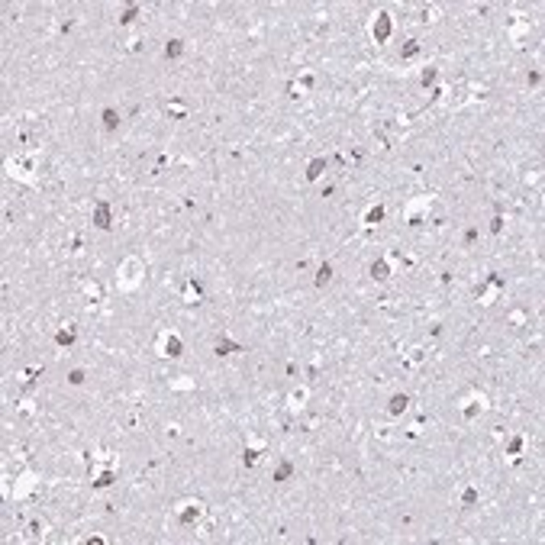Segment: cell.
<instances>
[{"label":"cell","instance_id":"obj_16","mask_svg":"<svg viewBox=\"0 0 545 545\" xmlns=\"http://www.w3.org/2000/svg\"><path fill=\"white\" fill-rule=\"evenodd\" d=\"M233 352H242V345L229 342V339H220V342H216V355H233Z\"/></svg>","mask_w":545,"mask_h":545},{"label":"cell","instance_id":"obj_15","mask_svg":"<svg viewBox=\"0 0 545 545\" xmlns=\"http://www.w3.org/2000/svg\"><path fill=\"white\" fill-rule=\"evenodd\" d=\"M117 126H120V113L113 110V107H107V110H104V129H110V133H113Z\"/></svg>","mask_w":545,"mask_h":545},{"label":"cell","instance_id":"obj_28","mask_svg":"<svg viewBox=\"0 0 545 545\" xmlns=\"http://www.w3.org/2000/svg\"><path fill=\"white\" fill-rule=\"evenodd\" d=\"M68 381H71V384H84V371H71V378H68Z\"/></svg>","mask_w":545,"mask_h":545},{"label":"cell","instance_id":"obj_10","mask_svg":"<svg viewBox=\"0 0 545 545\" xmlns=\"http://www.w3.org/2000/svg\"><path fill=\"white\" fill-rule=\"evenodd\" d=\"M371 277H374V281H387V277H391V265H387L384 258H381V262H374L371 265Z\"/></svg>","mask_w":545,"mask_h":545},{"label":"cell","instance_id":"obj_4","mask_svg":"<svg viewBox=\"0 0 545 545\" xmlns=\"http://www.w3.org/2000/svg\"><path fill=\"white\" fill-rule=\"evenodd\" d=\"M32 168H36V161L23 158V155L10 161V174H13V178H19V181H32Z\"/></svg>","mask_w":545,"mask_h":545},{"label":"cell","instance_id":"obj_19","mask_svg":"<svg viewBox=\"0 0 545 545\" xmlns=\"http://www.w3.org/2000/svg\"><path fill=\"white\" fill-rule=\"evenodd\" d=\"M184 297H187V303H197V300H200V284L190 281V284H187V290H184Z\"/></svg>","mask_w":545,"mask_h":545},{"label":"cell","instance_id":"obj_7","mask_svg":"<svg viewBox=\"0 0 545 545\" xmlns=\"http://www.w3.org/2000/svg\"><path fill=\"white\" fill-rule=\"evenodd\" d=\"M203 513V503H184V507L178 510V520L184 523V526H190V523H197Z\"/></svg>","mask_w":545,"mask_h":545},{"label":"cell","instance_id":"obj_14","mask_svg":"<svg viewBox=\"0 0 545 545\" xmlns=\"http://www.w3.org/2000/svg\"><path fill=\"white\" fill-rule=\"evenodd\" d=\"M481 410H484V400H478V397H474V400H468V407H461V413H465L468 419H474Z\"/></svg>","mask_w":545,"mask_h":545},{"label":"cell","instance_id":"obj_20","mask_svg":"<svg viewBox=\"0 0 545 545\" xmlns=\"http://www.w3.org/2000/svg\"><path fill=\"white\" fill-rule=\"evenodd\" d=\"M258 458H262V448H245V455H242V461H245V465H255Z\"/></svg>","mask_w":545,"mask_h":545},{"label":"cell","instance_id":"obj_21","mask_svg":"<svg viewBox=\"0 0 545 545\" xmlns=\"http://www.w3.org/2000/svg\"><path fill=\"white\" fill-rule=\"evenodd\" d=\"M55 342H58V345H71V342H74V329H61L58 336H55Z\"/></svg>","mask_w":545,"mask_h":545},{"label":"cell","instance_id":"obj_9","mask_svg":"<svg viewBox=\"0 0 545 545\" xmlns=\"http://www.w3.org/2000/svg\"><path fill=\"white\" fill-rule=\"evenodd\" d=\"M378 223H384V207H381V203H374V207L365 213V226H378Z\"/></svg>","mask_w":545,"mask_h":545},{"label":"cell","instance_id":"obj_23","mask_svg":"<svg viewBox=\"0 0 545 545\" xmlns=\"http://www.w3.org/2000/svg\"><path fill=\"white\" fill-rule=\"evenodd\" d=\"M413 55H419V42H416V39H410V42L404 45V58H413Z\"/></svg>","mask_w":545,"mask_h":545},{"label":"cell","instance_id":"obj_8","mask_svg":"<svg viewBox=\"0 0 545 545\" xmlns=\"http://www.w3.org/2000/svg\"><path fill=\"white\" fill-rule=\"evenodd\" d=\"M94 226H100V229H110L113 223H110V207H107L104 200L94 207Z\"/></svg>","mask_w":545,"mask_h":545},{"label":"cell","instance_id":"obj_25","mask_svg":"<svg viewBox=\"0 0 545 545\" xmlns=\"http://www.w3.org/2000/svg\"><path fill=\"white\" fill-rule=\"evenodd\" d=\"M290 471H294V465H281L274 478H277V481H287V478H290Z\"/></svg>","mask_w":545,"mask_h":545},{"label":"cell","instance_id":"obj_29","mask_svg":"<svg viewBox=\"0 0 545 545\" xmlns=\"http://www.w3.org/2000/svg\"><path fill=\"white\" fill-rule=\"evenodd\" d=\"M435 81V68H429V71H423V84H432Z\"/></svg>","mask_w":545,"mask_h":545},{"label":"cell","instance_id":"obj_26","mask_svg":"<svg viewBox=\"0 0 545 545\" xmlns=\"http://www.w3.org/2000/svg\"><path fill=\"white\" fill-rule=\"evenodd\" d=\"M303 400H306V391H294V394H290V404H294V407H303Z\"/></svg>","mask_w":545,"mask_h":545},{"label":"cell","instance_id":"obj_5","mask_svg":"<svg viewBox=\"0 0 545 545\" xmlns=\"http://www.w3.org/2000/svg\"><path fill=\"white\" fill-rule=\"evenodd\" d=\"M36 474L32 471H26V474H19V481H16V490H13V497H16V500H23L26 494H32V490H36Z\"/></svg>","mask_w":545,"mask_h":545},{"label":"cell","instance_id":"obj_27","mask_svg":"<svg viewBox=\"0 0 545 545\" xmlns=\"http://www.w3.org/2000/svg\"><path fill=\"white\" fill-rule=\"evenodd\" d=\"M171 387H178V391H190V387H194V381H171Z\"/></svg>","mask_w":545,"mask_h":545},{"label":"cell","instance_id":"obj_1","mask_svg":"<svg viewBox=\"0 0 545 545\" xmlns=\"http://www.w3.org/2000/svg\"><path fill=\"white\" fill-rule=\"evenodd\" d=\"M145 281V262L142 258H126L117 271V287L120 290H139Z\"/></svg>","mask_w":545,"mask_h":545},{"label":"cell","instance_id":"obj_12","mask_svg":"<svg viewBox=\"0 0 545 545\" xmlns=\"http://www.w3.org/2000/svg\"><path fill=\"white\" fill-rule=\"evenodd\" d=\"M407 404H410V397H407V394H394V397H391V407H387V410H391V413H404V410H407Z\"/></svg>","mask_w":545,"mask_h":545},{"label":"cell","instance_id":"obj_18","mask_svg":"<svg viewBox=\"0 0 545 545\" xmlns=\"http://www.w3.org/2000/svg\"><path fill=\"white\" fill-rule=\"evenodd\" d=\"M181 52H184V42H181V39H171V42L165 45V55H168V58H178Z\"/></svg>","mask_w":545,"mask_h":545},{"label":"cell","instance_id":"obj_22","mask_svg":"<svg viewBox=\"0 0 545 545\" xmlns=\"http://www.w3.org/2000/svg\"><path fill=\"white\" fill-rule=\"evenodd\" d=\"M461 503H465V507L478 503V490H474V487H465V494H461Z\"/></svg>","mask_w":545,"mask_h":545},{"label":"cell","instance_id":"obj_6","mask_svg":"<svg viewBox=\"0 0 545 545\" xmlns=\"http://www.w3.org/2000/svg\"><path fill=\"white\" fill-rule=\"evenodd\" d=\"M371 36L378 39V42H384V39L391 36V13H378V19H374V26H371Z\"/></svg>","mask_w":545,"mask_h":545},{"label":"cell","instance_id":"obj_17","mask_svg":"<svg viewBox=\"0 0 545 545\" xmlns=\"http://www.w3.org/2000/svg\"><path fill=\"white\" fill-rule=\"evenodd\" d=\"M329 281H332V265H323V268L316 271V287H326Z\"/></svg>","mask_w":545,"mask_h":545},{"label":"cell","instance_id":"obj_3","mask_svg":"<svg viewBox=\"0 0 545 545\" xmlns=\"http://www.w3.org/2000/svg\"><path fill=\"white\" fill-rule=\"evenodd\" d=\"M181 349H184V345H181V336H174V332H165V336L158 339V352H161L165 358H178Z\"/></svg>","mask_w":545,"mask_h":545},{"label":"cell","instance_id":"obj_24","mask_svg":"<svg viewBox=\"0 0 545 545\" xmlns=\"http://www.w3.org/2000/svg\"><path fill=\"white\" fill-rule=\"evenodd\" d=\"M139 16V6H129V10H123V16H120V23H133V19Z\"/></svg>","mask_w":545,"mask_h":545},{"label":"cell","instance_id":"obj_2","mask_svg":"<svg viewBox=\"0 0 545 545\" xmlns=\"http://www.w3.org/2000/svg\"><path fill=\"white\" fill-rule=\"evenodd\" d=\"M429 207H432V200H429V197L413 200L410 207H407V223H410V226H423V223H429Z\"/></svg>","mask_w":545,"mask_h":545},{"label":"cell","instance_id":"obj_13","mask_svg":"<svg viewBox=\"0 0 545 545\" xmlns=\"http://www.w3.org/2000/svg\"><path fill=\"white\" fill-rule=\"evenodd\" d=\"M91 478H94V487H97V490H104V487L113 484V471H97V474H91Z\"/></svg>","mask_w":545,"mask_h":545},{"label":"cell","instance_id":"obj_11","mask_svg":"<svg viewBox=\"0 0 545 545\" xmlns=\"http://www.w3.org/2000/svg\"><path fill=\"white\" fill-rule=\"evenodd\" d=\"M323 171H326V158H313L310 165H306V181H316Z\"/></svg>","mask_w":545,"mask_h":545}]
</instances>
